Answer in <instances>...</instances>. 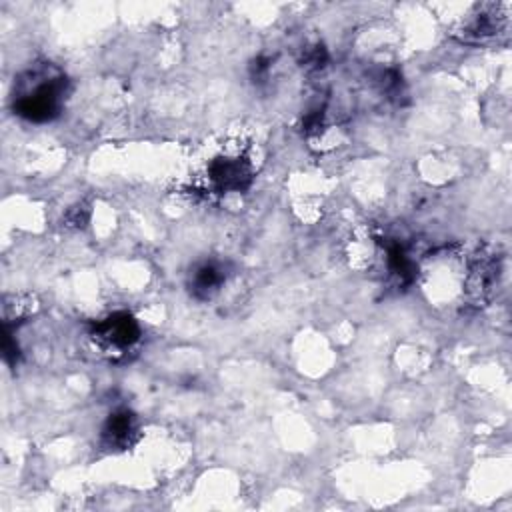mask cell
Instances as JSON below:
<instances>
[{
	"label": "cell",
	"mask_w": 512,
	"mask_h": 512,
	"mask_svg": "<svg viewBox=\"0 0 512 512\" xmlns=\"http://www.w3.org/2000/svg\"><path fill=\"white\" fill-rule=\"evenodd\" d=\"M66 92L68 78L58 66L32 64L16 80L12 110L28 122H50L60 114Z\"/></svg>",
	"instance_id": "1"
},
{
	"label": "cell",
	"mask_w": 512,
	"mask_h": 512,
	"mask_svg": "<svg viewBox=\"0 0 512 512\" xmlns=\"http://www.w3.org/2000/svg\"><path fill=\"white\" fill-rule=\"evenodd\" d=\"M142 330L130 312H112L90 328L92 342L108 356H126L140 340Z\"/></svg>",
	"instance_id": "2"
},
{
	"label": "cell",
	"mask_w": 512,
	"mask_h": 512,
	"mask_svg": "<svg viewBox=\"0 0 512 512\" xmlns=\"http://www.w3.org/2000/svg\"><path fill=\"white\" fill-rule=\"evenodd\" d=\"M252 164L240 152H224L210 160L206 170L208 190L216 194L242 192L252 182Z\"/></svg>",
	"instance_id": "3"
},
{
	"label": "cell",
	"mask_w": 512,
	"mask_h": 512,
	"mask_svg": "<svg viewBox=\"0 0 512 512\" xmlns=\"http://www.w3.org/2000/svg\"><path fill=\"white\" fill-rule=\"evenodd\" d=\"M138 438V418L128 408L114 410L102 426L100 440L108 450H126Z\"/></svg>",
	"instance_id": "4"
},
{
	"label": "cell",
	"mask_w": 512,
	"mask_h": 512,
	"mask_svg": "<svg viewBox=\"0 0 512 512\" xmlns=\"http://www.w3.org/2000/svg\"><path fill=\"white\" fill-rule=\"evenodd\" d=\"M226 282V266L218 260L198 262L188 274L190 294L198 300H210Z\"/></svg>",
	"instance_id": "5"
},
{
	"label": "cell",
	"mask_w": 512,
	"mask_h": 512,
	"mask_svg": "<svg viewBox=\"0 0 512 512\" xmlns=\"http://www.w3.org/2000/svg\"><path fill=\"white\" fill-rule=\"evenodd\" d=\"M500 16L496 14L494 6H488V10H480L466 26H464V38L484 40L488 36L498 34L500 28Z\"/></svg>",
	"instance_id": "6"
},
{
	"label": "cell",
	"mask_w": 512,
	"mask_h": 512,
	"mask_svg": "<svg viewBox=\"0 0 512 512\" xmlns=\"http://www.w3.org/2000/svg\"><path fill=\"white\" fill-rule=\"evenodd\" d=\"M326 58H328V54H326V50H324V46H312V48H308L306 52H304V58H302V66H306V68H312V70H318V68H322L324 66V62H326Z\"/></svg>",
	"instance_id": "7"
}]
</instances>
